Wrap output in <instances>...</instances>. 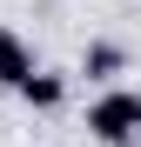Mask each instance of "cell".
I'll list each match as a JSON object with an SVG mask.
<instances>
[{
  "instance_id": "277c9868",
  "label": "cell",
  "mask_w": 141,
  "mask_h": 147,
  "mask_svg": "<svg viewBox=\"0 0 141 147\" xmlns=\"http://www.w3.org/2000/svg\"><path fill=\"white\" fill-rule=\"evenodd\" d=\"M27 67H40V54H34V40H27V34H14L7 20H0V87L14 94V80H20Z\"/></svg>"
},
{
  "instance_id": "3957f363",
  "label": "cell",
  "mask_w": 141,
  "mask_h": 147,
  "mask_svg": "<svg viewBox=\"0 0 141 147\" xmlns=\"http://www.w3.org/2000/svg\"><path fill=\"white\" fill-rule=\"evenodd\" d=\"M128 67H134V60H128V47H121V40H87V47H81V74H87V80H101V87H108V80H121Z\"/></svg>"
},
{
  "instance_id": "6da1fadb",
  "label": "cell",
  "mask_w": 141,
  "mask_h": 147,
  "mask_svg": "<svg viewBox=\"0 0 141 147\" xmlns=\"http://www.w3.org/2000/svg\"><path fill=\"white\" fill-rule=\"evenodd\" d=\"M87 140H101V147H134L141 140V94L128 80H108L87 100Z\"/></svg>"
},
{
  "instance_id": "7a4b0ae2",
  "label": "cell",
  "mask_w": 141,
  "mask_h": 147,
  "mask_svg": "<svg viewBox=\"0 0 141 147\" xmlns=\"http://www.w3.org/2000/svg\"><path fill=\"white\" fill-rule=\"evenodd\" d=\"M14 94H20V107H34V114H61L67 107V74L61 67H27L14 80Z\"/></svg>"
}]
</instances>
